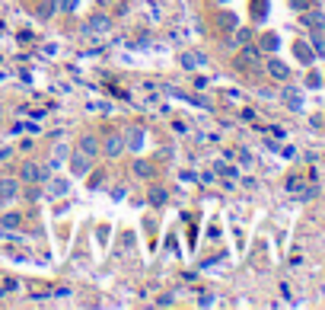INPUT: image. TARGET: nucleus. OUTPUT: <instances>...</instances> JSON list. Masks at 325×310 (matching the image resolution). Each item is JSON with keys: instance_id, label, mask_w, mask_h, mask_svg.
Returning <instances> with one entry per match:
<instances>
[{"instance_id": "1", "label": "nucleus", "mask_w": 325, "mask_h": 310, "mask_svg": "<svg viewBox=\"0 0 325 310\" xmlns=\"http://www.w3.org/2000/svg\"><path fill=\"white\" fill-rule=\"evenodd\" d=\"M93 157H86L83 150H77L74 157H70V170H74V179H83V176H90V170H93Z\"/></svg>"}, {"instance_id": "2", "label": "nucleus", "mask_w": 325, "mask_h": 310, "mask_svg": "<svg viewBox=\"0 0 325 310\" xmlns=\"http://www.w3.org/2000/svg\"><path fill=\"white\" fill-rule=\"evenodd\" d=\"M45 179H48V166L22 163V183H45Z\"/></svg>"}, {"instance_id": "3", "label": "nucleus", "mask_w": 325, "mask_h": 310, "mask_svg": "<svg viewBox=\"0 0 325 310\" xmlns=\"http://www.w3.org/2000/svg\"><path fill=\"white\" fill-rule=\"evenodd\" d=\"M19 195V179L13 176H7V179H0V205H7V201H13Z\"/></svg>"}, {"instance_id": "4", "label": "nucleus", "mask_w": 325, "mask_h": 310, "mask_svg": "<svg viewBox=\"0 0 325 310\" xmlns=\"http://www.w3.org/2000/svg\"><path fill=\"white\" fill-rule=\"evenodd\" d=\"M102 147H105L108 157H122V153H125V135H108Z\"/></svg>"}, {"instance_id": "5", "label": "nucleus", "mask_w": 325, "mask_h": 310, "mask_svg": "<svg viewBox=\"0 0 325 310\" xmlns=\"http://www.w3.org/2000/svg\"><path fill=\"white\" fill-rule=\"evenodd\" d=\"M125 147H131V150L143 147V128H128L125 131Z\"/></svg>"}, {"instance_id": "6", "label": "nucleus", "mask_w": 325, "mask_h": 310, "mask_svg": "<svg viewBox=\"0 0 325 310\" xmlns=\"http://www.w3.org/2000/svg\"><path fill=\"white\" fill-rule=\"evenodd\" d=\"M179 61H182L185 70H195V67L204 64V55H201V51H182V58H179Z\"/></svg>"}, {"instance_id": "7", "label": "nucleus", "mask_w": 325, "mask_h": 310, "mask_svg": "<svg viewBox=\"0 0 325 310\" xmlns=\"http://www.w3.org/2000/svg\"><path fill=\"white\" fill-rule=\"evenodd\" d=\"M80 150L86 153V157H96V153H99V141H96L93 135H83L80 138Z\"/></svg>"}, {"instance_id": "8", "label": "nucleus", "mask_w": 325, "mask_h": 310, "mask_svg": "<svg viewBox=\"0 0 325 310\" xmlns=\"http://www.w3.org/2000/svg\"><path fill=\"white\" fill-rule=\"evenodd\" d=\"M108 26H112V19H108V16H102V13H99V16H93V19H90V26H86V32H105Z\"/></svg>"}, {"instance_id": "9", "label": "nucleus", "mask_w": 325, "mask_h": 310, "mask_svg": "<svg viewBox=\"0 0 325 310\" xmlns=\"http://www.w3.org/2000/svg\"><path fill=\"white\" fill-rule=\"evenodd\" d=\"M67 189H70L67 179H54L51 186H48V195H54V198H57V195H67Z\"/></svg>"}, {"instance_id": "10", "label": "nucleus", "mask_w": 325, "mask_h": 310, "mask_svg": "<svg viewBox=\"0 0 325 310\" xmlns=\"http://www.w3.org/2000/svg\"><path fill=\"white\" fill-rule=\"evenodd\" d=\"M19 224H22L19 214H4V218H0V227H4V230H16Z\"/></svg>"}, {"instance_id": "11", "label": "nucleus", "mask_w": 325, "mask_h": 310, "mask_svg": "<svg viewBox=\"0 0 325 310\" xmlns=\"http://www.w3.org/2000/svg\"><path fill=\"white\" fill-rule=\"evenodd\" d=\"M64 157H67V144H57V147H54V157H51V166H48V170H57V166L64 163Z\"/></svg>"}, {"instance_id": "12", "label": "nucleus", "mask_w": 325, "mask_h": 310, "mask_svg": "<svg viewBox=\"0 0 325 310\" xmlns=\"http://www.w3.org/2000/svg\"><path fill=\"white\" fill-rule=\"evenodd\" d=\"M150 201H153V205H166V189H153Z\"/></svg>"}, {"instance_id": "13", "label": "nucleus", "mask_w": 325, "mask_h": 310, "mask_svg": "<svg viewBox=\"0 0 325 310\" xmlns=\"http://www.w3.org/2000/svg\"><path fill=\"white\" fill-rule=\"evenodd\" d=\"M268 64H271L268 70H271V74H274V77H287V67H284L281 61H268Z\"/></svg>"}, {"instance_id": "14", "label": "nucleus", "mask_w": 325, "mask_h": 310, "mask_svg": "<svg viewBox=\"0 0 325 310\" xmlns=\"http://www.w3.org/2000/svg\"><path fill=\"white\" fill-rule=\"evenodd\" d=\"M220 4H223V0H220Z\"/></svg>"}]
</instances>
